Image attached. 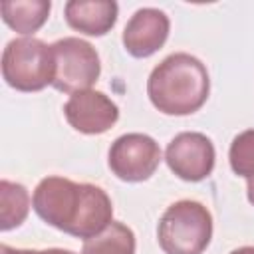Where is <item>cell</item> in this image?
<instances>
[{"label": "cell", "instance_id": "obj_1", "mask_svg": "<svg viewBox=\"0 0 254 254\" xmlns=\"http://www.w3.org/2000/svg\"><path fill=\"white\" fill-rule=\"evenodd\" d=\"M32 206L46 224L83 242L113 222V204L101 187L64 177L42 179L34 189Z\"/></svg>", "mask_w": 254, "mask_h": 254}, {"label": "cell", "instance_id": "obj_2", "mask_svg": "<svg viewBox=\"0 0 254 254\" xmlns=\"http://www.w3.org/2000/svg\"><path fill=\"white\" fill-rule=\"evenodd\" d=\"M210 91L204 64L185 52L167 56L147 79V95L165 115H190L198 111Z\"/></svg>", "mask_w": 254, "mask_h": 254}, {"label": "cell", "instance_id": "obj_3", "mask_svg": "<svg viewBox=\"0 0 254 254\" xmlns=\"http://www.w3.org/2000/svg\"><path fill=\"white\" fill-rule=\"evenodd\" d=\"M157 238L165 254H202L212 238V214L196 200H177L163 212Z\"/></svg>", "mask_w": 254, "mask_h": 254}, {"label": "cell", "instance_id": "obj_4", "mask_svg": "<svg viewBox=\"0 0 254 254\" xmlns=\"http://www.w3.org/2000/svg\"><path fill=\"white\" fill-rule=\"evenodd\" d=\"M2 77L16 91H40L54 81L52 46L38 38L10 40L2 52Z\"/></svg>", "mask_w": 254, "mask_h": 254}, {"label": "cell", "instance_id": "obj_5", "mask_svg": "<svg viewBox=\"0 0 254 254\" xmlns=\"http://www.w3.org/2000/svg\"><path fill=\"white\" fill-rule=\"evenodd\" d=\"M54 54V81L52 85L62 93H77L91 89L99 79L101 62L95 48L81 38H62L52 44Z\"/></svg>", "mask_w": 254, "mask_h": 254}, {"label": "cell", "instance_id": "obj_6", "mask_svg": "<svg viewBox=\"0 0 254 254\" xmlns=\"http://www.w3.org/2000/svg\"><path fill=\"white\" fill-rule=\"evenodd\" d=\"M107 163L117 179L141 183L155 175L161 163V147L145 133H125L111 143Z\"/></svg>", "mask_w": 254, "mask_h": 254}, {"label": "cell", "instance_id": "obj_7", "mask_svg": "<svg viewBox=\"0 0 254 254\" xmlns=\"http://www.w3.org/2000/svg\"><path fill=\"white\" fill-rule=\"evenodd\" d=\"M214 145L212 141L196 131H185L171 139L165 151L169 169L183 181L198 183L206 179L214 169Z\"/></svg>", "mask_w": 254, "mask_h": 254}, {"label": "cell", "instance_id": "obj_8", "mask_svg": "<svg viewBox=\"0 0 254 254\" xmlns=\"http://www.w3.org/2000/svg\"><path fill=\"white\" fill-rule=\"evenodd\" d=\"M67 123L83 135H101L119 119V107L111 97L97 89H85L69 95L64 105Z\"/></svg>", "mask_w": 254, "mask_h": 254}, {"label": "cell", "instance_id": "obj_9", "mask_svg": "<svg viewBox=\"0 0 254 254\" xmlns=\"http://www.w3.org/2000/svg\"><path fill=\"white\" fill-rule=\"evenodd\" d=\"M169 16L159 8H139L123 30V46L133 58H149L169 38Z\"/></svg>", "mask_w": 254, "mask_h": 254}, {"label": "cell", "instance_id": "obj_10", "mask_svg": "<svg viewBox=\"0 0 254 254\" xmlns=\"http://www.w3.org/2000/svg\"><path fill=\"white\" fill-rule=\"evenodd\" d=\"M64 14L69 28L87 36H105L117 22L119 6L113 0H69Z\"/></svg>", "mask_w": 254, "mask_h": 254}, {"label": "cell", "instance_id": "obj_11", "mask_svg": "<svg viewBox=\"0 0 254 254\" xmlns=\"http://www.w3.org/2000/svg\"><path fill=\"white\" fill-rule=\"evenodd\" d=\"M50 8L48 0H6L0 4L4 24L24 36L38 32L46 24Z\"/></svg>", "mask_w": 254, "mask_h": 254}, {"label": "cell", "instance_id": "obj_12", "mask_svg": "<svg viewBox=\"0 0 254 254\" xmlns=\"http://www.w3.org/2000/svg\"><path fill=\"white\" fill-rule=\"evenodd\" d=\"M30 212V192L24 185L8 179L0 181V230L8 232L20 226Z\"/></svg>", "mask_w": 254, "mask_h": 254}, {"label": "cell", "instance_id": "obj_13", "mask_svg": "<svg viewBox=\"0 0 254 254\" xmlns=\"http://www.w3.org/2000/svg\"><path fill=\"white\" fill-rule=\"evenodd\" d=\"M81 254H135V234L127 224L113 220L101 234L83 242Z\"/></svg>", "mask_w": 254, "mask_h": 254}, {"label": "cell", "instance_id": "obj_14", "mask_svg": "<svg viewBox=\"0 0 254 254\" xmlns=\"http://www.w3.org/2000/svg\"><path fill=\"white\" fill-rule=\"evenodd\" d=\"M230 169L244 179L254 177V129H246L238 133L228 151Z\"/></svg>", "mask_w": 254, "mask_h": 254}, {"label": "cell", "instance_id": "obj_15", "mask_svg": "<svg viewBox=\"0 0 254 254\" xmlns=\"http://www.w3.org/2000/svg\"><path fill=\"white\" fill-rule=\"evenodd\" d=\"M0 254H75L64 248H48V250H26V248H12L8 244L0 246Z\"/></svg>", "mask_w": 254, "mask_h": 254}, {"label": "cell", "instance_id": "obj_16", "mask_svg": "<svg viewBox=\"0 0 254 254\" xmlns=\"http://www.w3.org/2000/svg\"><path fill=\"white\" fill-rule=\"evenodd\" d=\"M246 192H248V200H250V204H254V177L246 179Z\"/></svg>", "mask_w": 254, "mask_h": 254}, {"label": "cell", "instance_id": "obj_17", "mask_svg": "<svg viewBox=\"0 0 254 254\" xmlns=\"http://www.w3.org/2000/svg\"><path fill=\"white\" fill-rule=\"evenodd\" d=\"M230 254H254V246H242V248L232 250Z\"/></svg>", "mask_w": 254, "mask_h": 254}]
</instances>
